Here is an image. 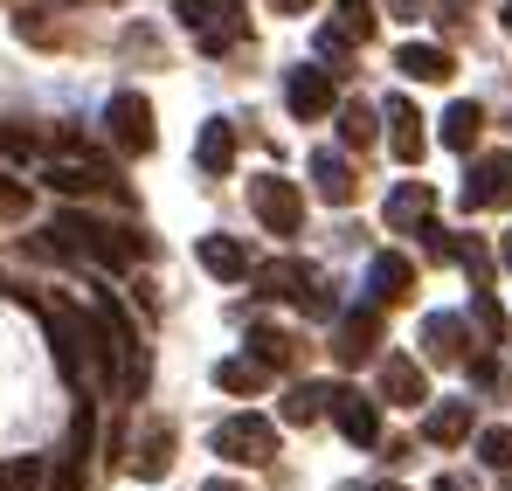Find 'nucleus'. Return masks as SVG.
I'll list each match as a JSON object with an SVG mask.
<instances>
[{"label": "nucleus", "mask_w": 512, "mask_h": 491, "mask_svg": "<svg viewBox=\"0 0 512 491\" xmlns=\"http://www.w3.org/2000/svg\"><path fill=\"white\" fill-rule=\"evenodd\" d=\"M97 339H104V360H118V395L139 402L146 395V339L111 291H97Z\"/></svg>", "instance_id": "f257e3e1"}, {"label": "nucleus", "mask_w": 512, "mask_h": 491, "mask_svg": "<svg viewBox=\"0 0 512 491\" xmlns=\"http://www.w3.org/2000/svg\"><path fill=\"white\" fill-rule=\"evenodd\" d=\"M49 339H56V367L70 374V388H90L97 374H111V360H104V339L90 326L84 312H70V305H49Z\"/></svg>", "instance_id": "f03ea898"}, {"label": "nucleus", "mask_w": 512, "mask_h": 491, "mask_svg": "<svg viewBox=\"0 0 512 491\" xmlns=\"http://www.w3.org/2000/svg\"><path fill=\"white\" fill-rule=\"evenodd\" d=\"M49 243L63 249V256H84V263H104V270H125V263L139 256V243H125L118 229L90 222V215H77V208H63V215L49 222Z\"/></svg>", "instance_id": "7ed1b4c3"}, {"label": "nucleus", "mask_w": 512, "mask_h": 491, "mask_svg": "<svg viewBox=\"0 0 512 491\" xmlns=\"http://www.w3.org/2000/svg\"><path fill=\"white\" fill-rule=\"evenodd\" d=\"M104 132H111V146H118L125 160H146V153L160 146V132H153V104H146L139 90H118V97L104 104Z\"/></svg>", "instance_id": "20e7f679"}, {"label": "nucleus", "mask_w": 512, "mask_h": 491, "mask_svg": "<svg viewBox=\"0 0 512 491\" xmlns=\"http://www.w3.org/2000/svg\"><path fill=\"white\" fill-rule=\"evenodd\" d=\"M215 457H229V464H270L277 457V422L270 415H229V422H215Z\"/></svg>", "instance_id": "39448f33"}, {"label": "nucleus", "mask_w": 512, "mask_h": 491, "mask_svg": "<svg viewBox=\"0 0 512 491\" xmlns=\"http://www.w3.org/2000/svg\"><path fill=\"white\" fill-rule=\"evenodd\" d=\"M250 215L270 229V236H298V222H305V201H298V187L291 180H277V173H263L250 180Z\"/></svg>", "instance_id": "423d86ee"}, {"label": "nucleus", "mask_w": 512, "mask_h": 491, "mask_svg": "<svg viewBox=\"0 0 512 491\" xmlns=\"http://www.w3.org/2000/svg\"><path fill=\"white\" fill-rule=\"evenodd\" d=\"M333 97H340V83H333V70H319V63H298V70L284 77V104H291L298 125H319V118L333 111Z\"/></svg>", "instance_id": "0eeeda50"}, {"label": "nucleus", "mask_w": 512, "mask_h": 491, "mask_svg": "<svg viewBox=\"0 0 512 491\" xmlns=\"http://www.w3.org/2000/svg\"><path fill=\"white\" fill-rule=\"evenodd\" d=\"M326 415L340 422L346 443H360V450H374V443H381V409H374L360 388H326Z\"/></svg>", "instance_id": "6e6552de"}, {"label": "nucleus", "mask_w": 512, "mask_h": 491, "mask_svg": "<svg viewBox=\"0 0 512 491\" xmlns=\"http://www.w3.org/2000/svg\"><path fill=\"white\" fill-rule=\"evenodd\" d=\"M512 208V153H485L464 180V208Z\"/></svg>", "instance_id": "1a4fd4ad"}, {"label": "nucleus", "mask_w": 512, "mask_h": 491, "mask_svg": "<svg viewBox=\"0 0 512 491\" xmlns=\"http://www.w3.org/2000/svg\"><path fill=\"white\" fill-rule=\"evenodd\" d=\"M429 208H436L429 180H402V187L388 194V208H381V215H388V229H395V236H423V229H429Z\"/></svg>", "instance_id": "9d476101"}, {"label": "nucleus", "mask_w": 512, "mask_h": 491, "mask_svg": "<svg viewBox=\"0 0 512 491\" xmlns=\"http://www.w3.org/2000/svg\"><path fill=\"white\" fill-rule=\"evenodd\" d=\"M367 291H374V305H402V298L416 291V263L395 256V249H381V256L367 263Z\"/></svg>", "instance_id": "9b49d317"}, {"label": "nucleus", "mask_w": 512, "mask_h": 491, "mask_svg": "<svg viewBox=\"0 0 512 491\" xmlns=\"http://www.w3.org/2000/svg\"><path fill=\"white\" fill-rule=\"evenodd\" d=\"M381 395H388L395 409H423V402H429L423 367H416L409 353H388V360H381Z\"/></svg>", "instance_id": "f8f14e48"}, {"label": "nucleus", "mask_w": 512, "mask_h": 491, "mask_svg": "<svg viewBox=\"0 0 512 491\" xmlns=\"http://www.w3.org/2000/svg\"><path fill=\"white\" fill-rule=\"evenodd\" d=\"M464 346H471V326H464L457 312H429L423 319V353L436 360V367H457Z\"/></svg>", "instance_id": "ddd939ff"}, {"label": "nucleus", "mask_w": 512, "mask_h": 491, "mask_svg": "<svg viewBox=\"0 0 512 491\" xmlns=\"http://www.w3.org/2000/svg\"><path fill=\"white\" fill-rule=\"evenodd\" d=\"M395 70L416 77V83H450L457 77V56L436 49V42H402V49H395Z\"/></svg>", "instance_id": "4468645a"}, {"label": "nucleus", "mask_w": 512, "mask_h": 491, "mask_svg": "<svg viewBox=\"0 0 512 491\" xmlns=\"http://www.w3.org/2000/svg\"><path fill=\"white\" fill-rule=\"evenodd\" d=\"M388 146H395L402 166L423 160V111H416L409 97H388Z\"/></svg>", "instance_id": "2eb2a0df"}, {"label": "nucleus", "mask_w": 512, "mask_h": 491, "mask_svg": "<svg viewBox=\"0 0 512 491\" xmlns=\"http://www.w3.org/2000/svg\"><path fill=\"white\" fill-rule=\"evenodd\" d=\"M194 166H201V173H229V166H236V125H229V118H208V125H201Z\"/></svg>", "instance_id": "dca6fc26"}, {"label": "nucleus", "mask_w": 512, "mask_h": 491, "mask_svg": "<svg viewBox=\"0 0 512 491\" xmlns=\"http://www.w3.org/2000/svg\"><path fill=\"white\" fill-rule=\"evenodd\" d=\"M312 187H319V194H326L333 208H346V201L360 194V180H353V166H346L340 153H326V146L312 153Z\"/></svg>", "instance_id": "f3484780"}, {"label": "nucleus", "mask_w": 512, "mask_h": 491, "mask_svg": "<svg viewBox=\"0 0 512 491\" xmlns=\"http://www.w3.org/2000/svg\"><path fill=\"white\" fill-rule=\"evenodd\" d=\"M374 305H367V312H346L340 319V332H333V353H340L346 367H360V360H367V353H374Z\"/></svg>", "instance_id": "a211bd4d"}, {"label": "nucleus", "mask_w": 512, "mask_h": 491, "mask_svg": "<svg viewBox=\"0 0 512 491\" xmlns=\"http://www.w3.org/2000/svg\"><path fill=\"white\" fill-rule=\"evenodd\" d=\"M201 270L222 277V284H236V277H250V249L229 243V236H201Z\"/></svg>", "instance_id": "6ab92c4d"}, {"label": "nucleus", "mask_w": 512, "mask_h": 491, "mask_svg": "<svg viewBox=\"0 0 512 491\" xmlns=\"http://www.w3.org/2000/svg\"><path fill=\"white\" fill-rule=\"evenodd\" d=\"M423 436L436 443V450L464 443V436H471V402H443V409H429L423 415Z\"/></svg>", "instance_id": "aec40b11"}, {"label": "nucleus", "mask_w": 512, "mask_h": 491, "mask_svg": "<svg viewBox=\"0 0 512 491\" xmlns=\"http://www.w3.org/2000/svg\"><path fill=\"white\" fill-rule=\"evenodd\" d=\"M215 381H222L229 395H263V388H270V367H263L256 353H236V360L215 367Z\"/></svg>", "instance_id": "412c9836"}, {"label": "nucleus", "mask_w": 512, "mask_h": 491, "mask_svg": "<svg viewBox=\"0 0 512 491\" xmlns=\"http://www.w3.org/2000/svg\"><path fill=\"white\" fill-rule=\"evenodd\" d=\"M478 132H485V111H478V104H450V111H443V146H450V153H471Z\"/></svg>", "instance_id": "4be33fe9"}, {"label": "nucleus", "mask_w": 512, "mask_h": 491, "mask_svg": "<svg viewBox=\"0 0 512 491\" xmlns=\"http://www.w3.org/2000/svg\"><path fill=\"white\" fill-rule=\"evenodd\" d=\"M167 464H173V429H146L132 471H139V478H167Z\"/></svg>", "instance_id": "5701e85b"}, {"label": "nucleus", "mask_w": 512, "mask_h": 491, "mask_svg": "<svg viewBox=\"0 0 512 491\" xmlns=\"http://www.w3.org/2000/svg\"><path fill=\"white\" fill-rule=\"evenodd\" d=\"M250 353L263 360V367H270V374H277V367H291L298 339H291V332H277V326H256V332H250Z\"/></svg>", "instance_id": "b1692460"}, {"label": "nucleus", "mask_w": 512, "mask_h": 491, "mask_svg": "<svg viewBox=\"0 0 512 491\" xmlns=\"http://www.w3.org/2000/svg\"><path fill=\"white\" fill-rule=\"evenodd\" d=\"M49 187H63V194H97L104 173H97V166H49Z\"/></svg>", "instance_id": "393cba45"}, {"label": "nucleus", "mask_w": 512, "mask_h": 491, "mask_svg": "<svg viewBox=\"0 0 512 491\" xmlns=\"http://www.w3.org/2000/svg\"><path fill=\"white\" fill-rule=\"evenodd\" d=\"M333 28H340L346 42H367V35H374V7H367V0H340V21H333Z\"/></svg>", "instance_id": "a878e982"}, {"label": "nucleus", "mask_w": 512, "mask_h": 491, "mask_svg": "<svg viewBox=\"0 0 512 491\" xmlns=\"http://www.w3.org/2000/svg\"><path fill=\"white\" fill-rule=\"evenodd\" d=\"M478 457H485V471H512V429H485Z\"/></svg>", "instance_id": "bb28decb"}, {"label": "nucleus", "mask_w": 512, "mask_h": 491, "mask_svg": "<svg viewBox=\"0 0 512 491\" xmlns=\"http://www.w3.org/2000/svg\"><path fill=\"white\" fill-rule=\"evenodd\" d=\"M42 485H49L42 457H21V464H7V478H0V491H42Z\"/></svg>", "instance_id": "cd10ccee"}, {"label": "nucleus", "mask_w": 512, "mask_h": 491, "mask_svg": "<svg viewBox=\"0 0 512 491\" xmlns=\"http://www.w3.org/2000/svg\"><path fill=\"white\" fill-rule=\"evenodd\" d=\"M340 139L346 146H367V139H374V111H367V104H346L340 111Z\"/></svg>", "instance_id": "c85d7f7f"}, {"label": "nucleus", "mask_w": 512, "mask_h": 491, "mask_svg": "<svg viewBox=\"0 0 512 491\" xmlns=\"http://www.w3.org/2000/svg\"><path fill=\"white\" fill-rule=\"evenodd\" d=\"M319 415H326V388H298L284 402V422H319Z\"/></svg>", "instance_id": "c756f323"}, {"label": "nucleus", "mask_w": 512, "mask_h": 491, "mask_svg": "<svg viewBox=\"0 0 512 491\" xmlns=\"http://www.w3.org/2000/svg\"><path fill=\"white\" fill-rule=\"evenodd\" d=\"M471 319H478V326L492 332V339H499V332H506V312H499V305H492V298H485V291H478V298H471Z\"/></svg>", "instance_id": "7c9ffc66"}, {"label": "nucleus", "mask_w": 512, "mask_h": 491, "mask_svg": "<svg viewBox=\"0 0 512 491\" xmlns=\"http://www.w3.org/2000/svg\"><path fill=\"white\" fill-rule=\"evenodd\" d=\"M319 49H326V56H333V63H340V56H346V49H353V42H346L340 28H333V21H326V28H319Z\"/></svg>", "instance_id": "2f4dec72"}, {"label": "nucleus", "mask_w": 512, "mask_h": 491, "mask_svg": "<svg viewBox=\"0 0 512 491\" xmlns=\"http://www.w3.org/2000/svg\"><path fill=\"white\" fill-rule=\"evenodd\" d=\"M312 0H270V14H305Z\"/></svg>", "instance_id": "473e14b6"}, {"label": "nucleus", "mask_w": 512, "mask_h": 491, "mask_svg": "<svg viewBox=\"0 0 512 491\" xmlns=\"http://www.w3.org/2000/svg\"><path fill=\"white\" fill-rule=\"evenodd\" d=\"M208 491H236V485H222V478H215V485H208Z\"/></svg>", "instance_id": "72a5a7b5"}, {"label": "nucleus", "mask_w": 512, "mask_h": 491, "mask_svg": "<svg viewBox=\"0 0 512 491\" xmlns=\"http://www.w3.org/2000/svg\"><path fill=\"white\" fill-rule=\"evenodd\" d=\"M506 270H512V236H506Z\"/></svg>", "instance_id": "f704fd0d"}, {"label": "nucleus", "mask_w": 512, "mask_h": 491, "mask_svg": "<svg viewBox=\"0 0 512 491\" xmlns=\"http://www.w3.org/2000/svg\"><path fill=\"white\" fill-rule=\"evenodd\" d=\"M506 28H512V0H506Z\"/></svg>", "instance_id": "c9c22d12"}, {"label": "nucleus", "mask_w": 512, "mask_h": 491, "mask_svg": "<svg viewBox=\"0 0 512 491\" xmlns=\"http://www.w3.org/2000/svg\"><path fill=\"white\" fill-rule=\"evenodd\" d=\"M381 491H402V485H381Z\"/></svg>", "instance_id": "e433bc0d"}]
</instances>
